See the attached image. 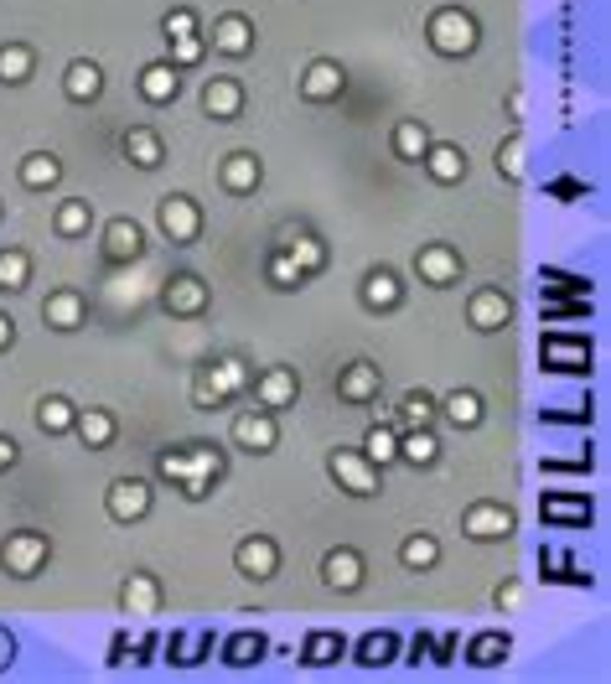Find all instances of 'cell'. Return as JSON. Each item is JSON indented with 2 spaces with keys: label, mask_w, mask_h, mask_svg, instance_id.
Instances as JSON below:
<instances>
[{
  "label": "cell",
  "mask_w": 611,
  "mask_h": 684,
  "mask_svg": "<svg viewBox=\"0 0 611 684\" xmlns=\"http://www.w3.org/2000/svg\"><path fill=\"white\" fill-rule=\"evenodd\" d=\"M425 37H431V47L441 58H472L482 42V27H477V16L462 11V6H441L425 21Z\"/></svg>",
  "instance_id": "6da1fadb"
},
{
  "label": "cell",
  "mask_w": 611,
  "mask_h": 684,
  "mask_svg": "<svg viewBox=\"0 0 611 684\" xmlns=\"http://www.w3.org/2000/svg\"><path fill=\"white\" fill-rule=\"evenodd\" d=\"M327 472H332V482H337V492H347V498H373L378 482H384V467H373V461L363 457V447H337L327 457Z\"/></svg>",
  "instance_id": "7a4b0ae2"
},
{
  "label": "cell",
  "mask_w": 611,
  "mask_h": 684,
  "mask_svg": "<svg viewBox=\"0 0 611 684\" xmlns=\"http://www.w3.org/2000/svg\"><path fill=\"white\" fill-rule=\"evenodd\" d=\"M47 560H52V545H47V535H37V529H16V535H6V545H0V570L16 580H31Z\"/></svg>",
  "instance_id": "3957f363"
},
{
  "label": "cell",
  "mask_w": 611,
  "mask_h": 684,
  "mask_svg": "<svg viewBox=\"0 0 611 684\" xmlns=\"http://www.w3.org/2000/svg\"><path fill=\"white\" fill-rule=\"evenodd\" d=\"M244 389H249V363L244 358H218V363H208V373L197 379V404L208 410V404H228L239 400Z\"/></svg>",
  "instance_id": "277c9868"
},
{
  "label": "cell",
  "mask_w": 611,
  "mask_h": 684,
  "mask_svg": "<svg viewBox=\"0 0 611 684\" xmlns=\"http://www.w3.org/2000/svg\"><path fill=\"white\" fill-rule=\"evenodd\" d=\"M156 224H161V234L171 238V244H193V238L203 234V208H197L187 193H166L161 203H156Z\"/></svg>",
  "instance_id": "5b68a950"
},
{
  "label": "cell",
  "mask_w": 611,
  "mask_h": 684,
  "mask_svg": "<svg viewBox=\"0 0 611 684\" xmlns=\"http://www.w3.org/2000/svg\"><path fill=\"white\" fill-rule=\"evenodd\" d=\"M150 504H156V492H150L146 477H115L105 492L109 519H120V524H140L150 514Z\"/></svg>",
  "instance_id": "8992f818"
},
{
  "label": "cell",
  "mask_w": 611,
  "mask_h": 684,
  "mask_svg": "<svg viewBox=\"0 0 611 684\" xmlns=\"http://www.w3.org/2000/svg\"><path fill=\"white\" fill-rule=\"evenodd\" d=\"M462 535L466 539H477V545H497V539H507L513 535V508H503V504H472L462 514Z\"/></svg>",
  "instance_id": "52a82bcc"
},
{
  "label": "cell",
  "mask_w": 611,
  "mask_h": 684,
  "mask_svg": "<svg viewBox=\"0 0 611 684\" xmlns=\"http://www.w3.org/2000/svg\"><path fill=\"white\" fill-rule=\"evenodd\" d=\"M415 275L431 285V291H446V285L462 281V254L451 250V244H420Z\"/></svg>",
  "instance_id": "ba28073f"
},
{
  "label": "cell",
  "mask_w": 611,
  "mask_h": 684,
  "mask_svg": "<svg viewBox=\"0 0 611 684\" xmlns=\"http://www.w3.org/2000/svg\"><path fill=\"white\" fill-rule=\"evenodd\" d=\"M234 566H239V576H249V580H275V576H280V545H275L269 535L239 539V550H234Z\"/></svg>",
  "instance_id": "9c48e42d"
},
{
  "label": "cell",
  "mask_w": 611,
  "mask_h": 684,
  "mask_svg": "<svg viewBox=\"0 0 611 684\" xmlns=\"http://www.w3.org/2000/svg\"><path fill=\"white\" fill-rule=\"evenodd\" d=\"M224 477V457L218 447H187V472H181V498H208V488Z\"/></svg>",
  "instance_id": "30bf717a"
},
{
  "label": "cell",
  "mask_w": 611,
  "mask_h": 684,
  "mask_svg": "<svg viewBox=\"0 0 611 684\" xmlns=\"http://www.w3.org/2000/svg\"><path fill=\"white\" fill-rule=\"evenodd\" d=\"M254 384V400H259V410H269V416H280V410H290L300 394V379L296 369H265L259 379H249Z\"/></svg>",
  "instance_id": "8fae6325"
},
{
  "label": "cell",
  "mask_w": 611,
  "mask_h": 684,
  "mask_svg": "<svg viewBox=\"0 0 611 684\" xmlns=\"http://www.w3.org/2000/svg\"><path fill=\"white\" fill-rule=\"evenodd\" d=\"M234 441H239L244 451H254V457H265V451L280 447V420L269 416V410H244V416L234 420Z\"/></svg>",
  "instance_id": "7c38bea8"
},
{
  "label": "cell",
  "mask_w": 611,
  "mask_h": 684,
  "mask_svg": "<svg viewBox=\"0 0 611 684\" xmlns=\"http://www.w3.org/2000/svg\"><path fill=\"white\" fill-rule=\"evenodd\" d=\"M343 89H347V74H343V62H332V58H316L312 68L300 74V99H306V105H332Z\"/></svg>",
  "instance_id": "4fadbf2b"
},
{
  "label": "cell",
  "mask_w": 611,
  "mask_h": 684,
  "mask_svg": "<svg viewBox=\"0 0 611 684\" xmlns=\"http://www.w3.org/2000/svg\"><path fill=\"white\" fill-rule=\"evenodd\" d=\"M83 316H89V301L78 296L73 285H62V291H47L42 322H47L52 332H78V328H83Z\"/></svg>",
  "instance_id": "5bb4252c"
},
{
  "label": "cell",
  "mask_w": 611,
  "mask_h": 684,
  "mask_svg": "<svg viewBox=\"0 0 611 684\" xmlns=\"http://www.w3.org/2000/svg\"><path fill=\"white\" fill-rule=\"evenodd\" d=\"M208 47H218L224 58H249V52H254V21H249V16H239V11L218 16V21H213Z\"/></svg>",
  "instance_id": "9a60e30c"
},
{
  "label": "cell",
  "mask_w": 611,
  "mask_h": 684,
  "mask_svg": "<svg viewBox=\"0 0 611 684\" xmlns=\"http://www.w3.org/2000/svg\"><path fill=\"white\" fill-rule=\"evenodd\" d=\"M378 389H384V373H378V363H368V358H358V363H347V369L337 373V394H343L347 404H373Z\"/></svg>",
  "instance_id": "2e32d148"
},
{
  "label": "cell",
  "mask_w": 611,
  "mask_h": 684,
  "mask_svg": "<svg viewBox=\"0 0 611 684\" xmlns=\"http://www.w3.org/2000/svg\"><path fill=\"white\" fill-rule=\"evenodd\" d=\"M161 306L171 316H203L208 312V285L197 281V275H171L161 291Z\"/></svg>",
  "instance_id": "e0dca14e"
},
{
  "label": "cell",
  "mask_w": 611,
  "mask_h": 684,
  "mask_svg": "<svg viewBox=\"0 0 611 684\" xmlns=\"http://www.w3.org/2000/svg\"><path fill=\"white\" fill-rule=\"evenodd\" d=\"M539 358H544V369L585 373L591 369V342L585 338H544L539 342Z\"/></svg>",
  "instance_id": "ac0fdd59"
},
{
  "label": "cell",
  "mask_w": 611,
  "mask_h": 684,
  "mask_svg": "<svg viewBox=\"0 0 611 684\" xmlns=\"http://www.w3.org/2000/svg\"><path fill=\"white\" fill-rule=\"evenodd\" d=\"M218 182H224V193L244 197L265 182V162H259L254 150H234V156H224V166H218Z\"/></svg>",
  "instance_id": "d6986e66"
},
{
  "label": "cell",
  "mask_w": 611,
  "mask_h": 684,
  "mask_svg": "<svg viewBox=\"0 0 611 684\" xmlns=\"http://www.w3.org/2000/svg\"><path fill=\"white\" fill-rule=\"evenodd\" d=\"M466 322L477 332H503L507 322H513V301H507V291H477L472 296V306H466Z\"/></svg>",
  "instance_id": "ffe728a7"
},
{
  "label": "cell",
  "mask_w": 611,
  "mask_h": 684,
  "mask_svg": "<svg viewBox=\"0 0 611 684\" xmlns=\"http://www.w3.org/2000/svg\"><path fill=\"white\" fill-rule=\"evenodd\" d=\"M203 109H208V119H218V125L239 119L244 84H239V78H208V84H203Z\"/></svg>",
  "instance_id": "44dd1931"
},
{
  "label": "cell",
  "mask_w": 611,
  "mask_h": 684,
  "mask_svg": "<svg viewBox=\"0 0 611 684\" xmlns=\"http://www.w3.org/2000/svg\"><path fill=\"white\" fill-rule=\"evenodd\" d=\"M322 580H327L332 592H358L363 586V555L353 550V545L327 550V560H322Z\"/></svg>",
  "instance_id": "7402d4cb"
},
{
  "label": "cell",
  "mask_w": 611,
  "mask_h": 684,
  "mask_svg": "<svg viewBox=\"0 0 611 684\" xmlns=\"http://www.w3.org/2000/svg\"><path fill=\"white\" fill-rule=\"evenodd\" d=\"M62 94H68L73 105H93V99L105 94V68H99L93 58L68 62V74H62Z\"/></svg>",
  "instance_id": "603a6c76"
},
{
  "label": "cell",
  "mask_w": 611,
  "mask_h": 684,
  "mask_svg": "<svg viewBox=\"0 0 611 684\" xmlns=\"http://www.w3.org/2000/svg\"><path fill=\"white\" fill-rule=\"evenodd\" d=\"M177 94H181V68H171L166 58L140 68V99L146 105H171Z\"/></svg>",
  "instance_id": "cb8c5ba5"
},
{
  "label": "cell",
  "mask_w": 611,
  "mask_h": 684,
  "mask_svg": "<svg viewBox=\"0 0 611 684\" xmlns=\"http://www.w3.org/2000/svg\"><path fill=\"white\" fill-rule=\"evenodd\" d=\"M140 250H146V228L135 224V218H109L105 224V254L109 260L125 265V260H140Z\"/></svg>",
  "instance_id": "d4e9b609"
},
{
  "label": "cell",
  "mask_w": 611,
  "mask_h": 684,
  "mask_svg": "<svg viewBox=\"0 0 611 684\" xmlns=\"http://www.w3.org/2000/svg\"><path fill=\"white\" fill-rule=\"evenodd\" d=\"M400 301H404V285L394 270L373 265L368 275H363V306H368V312H394Z\"/></svg>",
  "instance_id": "484cf974"
},
{
  "label": "cell",
  "mask_w": 611,
  "mask_h": 684,
  "mask_svg": "<svg viewBox=\"0 0 611 684\" xmlns=\"http://www.w3.org/2000/svg\"><path fill=\"white\" fill-rule=\"evenodd\" d=\"M120 607H125V617H150V612L161 607V580L146 576V570H135L120 586Z\"/></svg>",
  "instance_id": "4316f807"
},
{
  "label": "cell",
  "mask_w": 611,
  "mask_h": 684,
  "mask_svg": "<svg viewBox=\"0 0 611 684\" xmlns=\"http://www.w3.org/2000/svg\"><path fill=\"white\" fill-rule=\"evenodd\" d=\"M420 166L431 172L441 187H456V182L466 177V156H462V146H446V140H431V150L420 156Z\"/></svg>",
  "instance_id": "83f0119b"
},
{
  "label": "cell",
  "mask_w": 611,
  "mask_h": 684,
  "mask_svg": "<svg viewBox=\"0 0 611 684\" xmlns=\"http://www.w3.org/2000/svg\"><path fill=\"white\" fill-rule=\"evenodd\" d=\"M435 416H446L456 431H477L482 426V394L477 389H451L446 400L435 404Z\"/></svg>",
  "instance_id": "f1b7e54d"
},
{
  "label": "cell",
  "mask_w": 611,
  "mask_h": 684,
  "mask_svg": "<svg viewBox=\"0 0 611 684\" xmlns=\"http://www.w3.org/2000/svg\"><path fill=\"white\" fill-rule=\"evenodd\" d=\"M280 250L290 254V260H296L300 270H306V281L327 270V244H322V238H316V234H306V228H296V234H285V238H280Z\"/></svg>",
  "instance_id": "f546056e"
},
{
  "label": "cell",
  "mask_w": 611,
  "mask_h": 684,
  "mask_svg": "<svg viewBox=\"0 0 611 684\" xmlns=\"http://www.w3.org/2000/svg\"><path fill=\"white\" fill-rule=\"evenodd\" d=\"M73 431L83 436V447L89 451H105L115 436H120V420L109 416V410H78L73 416Z\"/></svg>",
  "instance_id": "4dcf8cb0"
},
{
  "label": "cell",
  "mask_w": 611,
  "mask_h": 684,
  "mask_svg": "<svg viewBox=\"0 0 611 684\" xmlns=\"http://www.w3.org/2000/svg\"><path fill=\"white\" fill-rule=\"evenodd\" d=\"M16 177H21V187H31V193H47V187H58L62 182V162L52 156V150H31Z\"/></svg>",
  "instance_id": "1f68e13d"
},
{
  "label": "cell",
  "mask_w": 611,
  "mask_h": 684,
  "mask_svg": "<svg viewBox=\"0 0 611 684\" xmlns=\"http://www.w3.org/2000/svg\"><path fill=\"white\" fill-rule=\"evenodd\" d=\"M125 156H130L135 166H140V172H156V166H161V135L150 130V125H135V130H125Z\"/></svg>",
  "instance_id": "d6a6232c"
},
{
  "label": "cell",
  "mask_w": 611,
  "mask_h": 684,
  "mask_svg": "<svg viewBox=\"0 0 611 684\" xmlns=\"http://www.w3.org/2000/svg\"><path fill=\"white\" fill-rule=\"evenodd\" d=\"M435 457H441V441H435L431 426H410V431L400 436V461H410V467H435Z\"/></svg>",
  "instance_id": "836d02e7"
},
{
  "label": "cell",
  "mask_w": 611,
  "mask_h": 684,
  "mask_svg": "<svg viewBox=\"0 0 611 684\" xmlns=\"http://www.w3.org/2000/svg\"><path fill=\"white\" fill-rule=\"evenodd\" d=\"M73 416H78V404L62 400V394L37 400V431H42V436H68V431H73Z\"/></svg>",
  "instance_id": "e575fe53"
},
{
  "label": "cell",
  "mask_w": 611,
  "mask_h": 684,
  "mask_svg": "<svg viewBox=\"0 0 611 684\" xmlns=\"http://www.w3.org/2000/svg\"><path fill=\"white\" fill-rule=\"evenodd\" d=\"M37 74V52L27 42H6L0 47V84H27Z\"/></svg>",
  "instance_id": "d590c367"
},
{
  "label": "cell",
  "mask_w": 611,
  "mask_h": 684,
  "mask_svg": "<svg viewBox=\"0 0 611 684\" xmlns=\"http://www.w3.org/2000/svg\"><path fill=\"white\" fill-rule=\"evenodd\" d=\"M52 228H58L62 238H83L93 228V203H83V197H68V203H58V218H52Z\"/></svg>",
  "instance_id": "8d00e7d4"
},
{
  "label": "cell",
  "mask_w": 611,
  "mask_h": 684,
  "mask_svg": "<svg viewBox=\"0 0 611 684\" xmlns=\"http://www.w3.org/2000/svg\"><path fill=\"white\" fill-rule=\"evenodd\" d=\"M544 524H591V504L585 498H565V492H550L544 504H539Z\"/></svg>",
  "instance_id": "74e56055"
},
{
  "label": "cell",
  "mask_w": 611,
  "mask_h": 684,
  "mask_svg": "<svg viewBox=\"0 0 611 684\" xmlns=\"http://www.w3.org/2000/svg\"><path fill=\"white\" fill-rule=\"evenodd\" d=\"M425 150H431V130H425L420 119H400V125H394V156H400V162H420Z\"/></svg>",
  "instance_id": "f35d334b"
},
{
  "label": "cell",
  "mask_w": 611,
  "mask_h": 684,
  "mask_svg": "<svg viewBox=\"0 0 611 684\" xmlns=\"http://www.w3.org/2000/svg\"><path fill=\"white\" fill-rule=\"evenodd\" d=\"M400 560H404V570H435L441 566V539L435 535H410L400 545Z\"/></svg>",
  "instance_id": "ab89813d"
},
{
  "label": "cell",
  "mask_w": 611,
  "mask_h": 684,
  "mask_svg": "<svg viewBox=\"0 0 611 684\" xmlns=\"http://www.w3.org/2000/svg\"><path fill=\"white\" fill-rule=\"evenodd\" d=\"M363 457H368L373 467L400 461V431H394V426H368V436H363Z\"/></svg>",
  "instance_id": "60d3db41"
},
{
  "label": "cell",
  "mask_w": 611,
  "mask_h": 684,
  "mask_svg": "<svg viewBox=\"0 0 611 684\" xmlns=\"http://www.w3.org/2000/svg\"><path fill=\"white\" fill-rule=\"evenodd\" d=\"M507 648H513L507 633H477V638L466 643V658H472L477 670H492V664H503L507 658Z\"/></svg>",
  "instance_id": "b9f144b4"
},
{
  "label": "cell",
  "mask_w": 611,
  "mask_h": 684,
  "mask_svg": "<svg viewBox=\"0 0 611 684\" xmlns=\"http://www.w3.org/2000/svg\"><path fill=\"white\" fill-rule=\"evenodd\" d=\"M343 648H347V643L337 638V633H312V638L300 643V658H306L312 670H327V664H337V658H343Z\"/></svg>",
  "instance_id": "7bdbcfd3"
},
{
  "label": "cell",
  "mask_w": 611,
  "mask_h": 684,
  "mask_svg": "<svg viewBox=\"0 0 611 684\" xmlns=\"http://www.w3.org/2000/svg\"><path fill=\"white\" fill-rule=\"evenodd\" d=\"M27 285H31V254L0 250V291H27Z\"/></svg>",
  "instance_id": "ee69618b"
},
{
  "label": "cell",
  "mask_w": 611,
  "mask_h": 684,
  "mask_svg": "<svg viewBox=\"0 0 611 684\" xmlns=\"http://www.w3.org/2000/svg\"><path fill=\"white\" fill-rule=\"evenodd\" d=\"M224 658L234 670H249V664L265 658V638H259V633H234V638L224 643Z\"/></svg>",
  "instance_id": "f6af8a7d"
},
{
  "label": "cell",
  "mask_w": 611,
  "mask_h": 684,
  "mask_svg": "<svg viewBox=\"0 0 611 684\" xmlns=\"http://www.w3.org/2000/svg\"><path fill=\"white\" fill-rule=\"evenodd\" d=\"M394 648H400L394 633H368V638L358 643V664L363 670H384V664H394Z\"/></svg>",
  "instance_id": "bcb514c9"
},
{
  "label": "cell",
  "mask_w": 611,
  "mask_h": 684,
  "mask_svg": "<svg viewBox=\"0 0 611 684\" xmlns=\"http://www.w3.org/2000/svg\"><path fill=\"white\" fill-rule=\"evenodd\" d=\"M166 47H171V68H197V62L208 58V37L203 31H193V37H166Z\"/></svg>",
  "instance_id": "7dc6e473"
},
{
  "label": "cell",
  "mask_w": 611,
  "mask_h": 684,
  "mask_svg": "<svg viewBox=\"0 0 611 684\" xmlns=\"http://www.w3.org/2000/svg\"><path fill=\"white\" fill-rule=\"evenodd\" d=\"M265 270H269V285H280V291H300V285H306V270H300L285 250L269 254V265H265Z\"/></svg>",
  "instance_id": "c3c4849f"
},
{
  "label": "cell",
  "mask_w": 611,
  "mask_h": 684,
  "mask_svg": "<svg viewBox=\"0 0 611 684\" xmlns=\"http://www.w3.org/2000/svg\"><path fill=\"white\" fill-rule=\"evenodd\" d=\"M523 156H529V140H523V135H507L503 146H497V177L523 182Z\"/></svg>",
  "instance_id": "681fc988"
},
{
  "label": "cell",
  "mask_w": 611,
  "mask_h": 684,
  "mask_svg": "<svg viewBox=\"0 0 611 684\" xmlns=\"http://www.w3.org/2000/svg\"><path fill=\"white\" fill-rule=\"evenodd\" d=\"M400 420H404V426H431V420H435V400L425 394V389H410V394L400 400Z\"/></svg>",
  "instance_id": "f907efd6"
},
{
  "label": "cell",
  "mask_w": 611,
  "mask_h": 684,
  "mask_svg": "<svg viewBox=\"0 0 611 684\" xmlns=\"http://www.w3.org/2000/svg\"><path fill=\"white\" fill-rule=\"evenodd\" d=\"M203 648H208V633H181V638H171V658H177V664H197Z\"/></svg>",
  "instance_id": "816d5d0a"
},
{
  "label": "cell",
  "mask_w": 611,
  "mask_h": 684,
  "mask_svg": "<svg viewBox=\"0 0 611 684\" xmlns=\"http://www.w3.org/2000/svg\"><path fill=\"white\" fill-rule=\"evenodd\" d=\"M161 31H166V37H193V31H197V16L187 11V6H177V11L161 16Z\"/></svg>",
  "instance_id": "f5cc1de1"
},
{
  "label": "cell",
  "mask_w": 611,
  "mask_h": 684,
  "mask_svg": "<svg viewBox=\"0 0 611 684\" xmlns=\"http://www.w3.org/2000/svg\"><path fill=\"white\" fill-rule=\"evenodd\" d=\"M156 472H161L166 482H181V472H187V451H161V457H156Z\"/></svg>",
  "instance_id": "db71d44e"
},
{
  "label": "cell",
  "mask_w": 611,
  "mask_h": 684,
  "mask_svg": "<svg viewBox=\"0 0 611 684\" xmlns=\"http://www.w3.org/2000/svg\"><path fill=\"white\" fill-rule=\"evenodd\" d=\"M492 602H497V612H513V607H519V586H513V580H507V586H497V592H492Z\"/></svg>",
  "instance_id": "11a10c76"
},
{
  "label": "cell",
  "mask_w": 611,
  "mask_h": 684,
  "mask_svg": "<svg viewBox=\"0 0 611 684\" xmlns=\"http://www.w3.org/2000/svg\"><path fill=\"white\" fill-rule=\"evenodd\" d=\"M16 457H21V447H16L11 436H0V472H11V467H16Z\"/></svg>",
  "instance_id": "9f6ffc18"
},
{
  "label": "cell",
  "mask_w": 611,
  "mask_h": 684,
  "mask_svg": "<svg viewBox=\"0 0 611 684\" xmlns=\"http://www.w3.org/2000/svg\"><path fill=\"white\" fill-rule=\"evenodd\" d=\"M6 348H16V322L0 312V353H6Z\"/></svg>",
  "instance_id": "6f0895ef"
}]
</instances>
